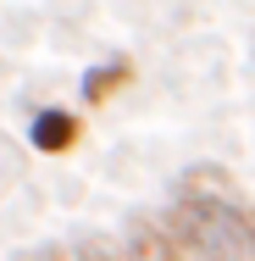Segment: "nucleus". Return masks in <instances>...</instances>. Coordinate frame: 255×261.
I'll use <instances>...</instances> for the list:
<instances>
[{
    "instance_id": "f03ea898",
    "label": "nucleus",
    "mask_w": 255,
    "mask_h": 261,
    "mask_svg": "<svg viewBox=\"0 0 255 261\" xmlns=\"http://www.w3.org/2000/svg\"><path fill=\"white\" fill-rule=\"evenodd\" d=\"M178 228H172V217H139L133 228H128V250L122 261H178Z\"/></svg>"
},
{
    "instance_id": "7ed1b4c3",
    "label": "nucleus",
    "mask_w": 255,
    "mask_h": 261,
    "mask_svg": "<svg viewBox=\"0 0 255 261\" xmlns=\"http://www.w3.org/2000/svg\"><path fill=\"white\" fill-rule=\"evenodd\" d=\"M28 139H34V150L61 156V150H72V145H78V117H72V111H61V106H45V111H34Z\"/></svg>"
},
{
    "instance_id": "39448f33",
    "label": "nucleus",
    "mask_w": 255,
    "mask_h": 261,
    "mask_svg": "<svg viewBox=\"0 0 255 261\" xmlns=\"http://www.w3.org/2000/svg\"><path fill=\"white\" fill-rule=\"evenodd\" d=\"M28 261H67V250H55V245H45V250H34Z\"/></svg>"
},
{
    "instance_id": "f257e3e1",
    "label": "nucleus",
    "mask_w": 255,
    "mask_h": 261,
    "mask_svg": "<svg viewBox=\"0 0 255 261\" xmlns=\"http://www.w3.org/2000/svg\"><path fill=\"white\" fill-rule=\"evenodd\" d=\"M172 228H178V245L200 261H255V217L228 189L222 195H178Z\"/></svg>"
},
{
    "instance_id": "20e7f679",
    "label": "nucleus",
    "mask_w": 255,
    "mask_h": 261,
    "mask_svg": "<svg viewBox=\"0 0 255 261\" xmlns=\"http://www.w3.org/2000/svg\"><path fill=\"white\" fill-rule=\"evenodd\" d=\"M122 78H128V61H105V67H95V72L83 78V100H105Z\"/></svg>"
}]
</instances>
